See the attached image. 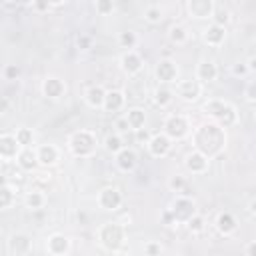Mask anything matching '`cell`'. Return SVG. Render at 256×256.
<instances>
[{"mask_svg":"<svg viewBox=\"0 0 256 256\" xmlns=\"http://www.w3.org/2000/svg\"><path fill=\"white\" fill-rule=\"evenodd\" d=\"M244 96L248 102H256V80H250L244 88Z\"/></svg>","mask_w":256,"mask_h":256,"instance_id":"41","label":"cell"},{"mask_svg":"<svg viewBox=\"0 0 256 256\" xmlns=\"http://www.w3.org/2000/svg\"><path fill=\"white\" fill-rule=\"evenodd\" d=\"M96 144H98L96 134L90 132V130H78V132H74V134L70 136V140H68L70 152H72L74 156H78V158H88V156H92L94 150H96Z\"/></svg>","mask_w":256,"mask_h":256,"instance_id":"3","label":"cell"},{"mask_svg":"<svg viewBox=\"0 0 256 256\" xmlns=\"http://www.w3.org/2000/svg\"><path fill=\"white\" fill-rule=\"evenodd\" d=\"M156 78L160 82H164V84L176 82V78H178V66L170 58H162L158 62V66H156Z\"/></svg>","mask_w":256,"mask_h":256,"instance_id":"9","label":"cell"},{"mask_svg":"<svg viewBox=\"0 0 256 256\" xmlns=\"http://www.w3.org/2000/svg\"><path fill=\"white\" fill-rule=\"evenodd\" d=\"M186 224H188L190 232H194V234H200V232H204V228H206V222H204V218H202L200 214H194Z\"/></svg>","mask_w":256,"mask_h":256,"instance_id":"35","label":"cell"},{"mask_svg":"<svg viewBox=\"0 0 256 256\" xmlns=\"http://www.w3.org/2000/svg\"><path fill=\"white\" fill-rule=\"evenodd\" d=\"M8 246H10L12 256H26V254L30 252V248H32V240L28 238V234L16 232V234H12Z\"/></svg>","mask_w":256,"mask_h":256,"instance_id":"11","label":"cell"},{"mask_svg":"<svg viewBox=\"0 0 256 256\" xmlns=\"http://www.w3.org/2000/svg\"><path fill=\"white\" fill-rule=\"evenodd\" d=\"M120 64H122V70H124L128 76H134V74H138V72L142 70V58H140V54L134 52V50H126V52L122 54V58H120Z\"/></svg>","mask_w":256,"mask_h":256,"instance_id":"13","label":"cell"},{"mask_svg":"<svg viewBox=\"0 0 256 256\" xmlns=\"http://www.w3.org/2000/svg\"><path fill=\"white\" fill-rule=\"evenodd\" d=\"M98 204L104 210H116L122 204V194L116 188H104L98 196Z\"/></svg>","mask_w":256,"mask_h":256,"instance_id":"15","label":"cell"},{"mask_svg":"<svg viewBox=\"0 0 256 256\" xmlns=\"http://www.w3.org/2000/svg\"><path fill=\"white\" fill-rule=\"evenodd\" d=\"M112 10H114V2L112 0H98L96 2V12H100L102 16L110 14Z\"/></svg>","mask_w":256,"mask_h":256,"instance_id":"38","label":"cell"},{"mask_svg":"<svg viewBox=\"0 0 256 256\" xmlns=\"http://www.w3.org/2000/svg\"><path fill=\"white\" fill-rule=\"evenodd\" d=\"M162 220H164V224H168V226H170V224H178L170 208H166V210H164V214H162Z\"/></svg>","mask_w":256,"mask_h":256,"instance_id":"46","label":"cell"},{"mask_svg":"<svg viewBox=\"0 0 256 256\" xmlns=\"http://www.w3.org/2000/svg\"><path fill=\"white\" fill-rule=\"evenodd\" d=\"M154 100H156V104L162 106V108L168 106V104L172 102V90H168V88H164V86L158 88V90L154 92Z\"/></svg>","mask_w":256,"mask_h":256,"instance_id":"34","label":"cell"},{"mask_svg":"<svg viewBox=\"0 0 256 256\" xmlns=\"http://www.w3.org/2000/svg\"><path fill=\"white\" fill-rule=\"evenodd\" d=\"M204 112L210 114L212 118H216L222 126H232L236 122V108L224 100H218V98L208 100L204 104Z\"/></svg>","mask_w":256,"mask_h":256,"instance_id":"4","label":"cell"},{"mask_svg":"<svg viewBox=\"0 0 256 256\" xmlns=\"http://www.w3.org/2000/svg\"><path fill=\"white\" fill-rule=\"evenodd\" d=\"M200 94H202V84L198 80H182L178 84V96L186 102L196 100Z\"/></svg>","mask_w":256,"mask_h":256,"instance_id":"14","label":"cell"},{"mask_svg":"<svg viewBox=\"0 0 256 256\" xmlns=\"http://www.w3.org/2000/svg\"><path fill=\"white\" fill-rule=\"evenodd\" d=\"M168 188L172 190V192H182L184 188H186V180H184V176H170V180H168Z\"/></svg>","mask_w":256,"mask_h":256,"instance_id":"37","label":"cell"},{"mask_svg":"<svg viewBox=\"0 0 256 256\" xmlns=\"http://www.w3.org/2000/svg\"><path fill=\"white\" fill-rule=\"evenodd\" d=\"M118 40H120V44H122L124 48H128V50H132V48L136 46V42H138V38H136V34H134V32H130V30H126V32H122Z\"/></svg>","mask_w":256,"mask_h":256,"instance_id":"36","label":"cell"},{"mask_svg":"<svg viewBox=\"0 0 256 256\" xmlns=\"http://www.w3.org/2000/svg\"><path fill=\"white\" fill-rule=\"evenodd\" d=\"M230 22V10L222 4H216L214 6V12H212V24H218V26H226Z\"/></svg>","mask_w":256,"mask_h":256,"instance_id":"27","label":"cell"},{"mask_svg":"<svg viewBox=\"0 0 256 256\" xmlns=\"http://www.w3.org/2000/svg\"><path fill=\"white\" fill-rule=\"evenodd\" d=\"M126 120H128V124H130V128L136 132V130H140V128H144V122H146V114H144V110L142 108H130L126 114Z\"/></svg>","mask_w":256,"mask_h":256,"instance_id":"26","label":"cell"},{"mask_svg":"<svg viewBox=\"0 0 256 256\" xmlns=\"http://www.w3.org/2000/svg\"><path fill=\"white\" fill-rule=\"evenodd\" d=\"M214 6L216 4L212 0H190L188 2V12L194 18H212Z\"/></svg>","mask_w":256,"mask_h":256,"instance_id":"16","label":"cell"},{"mask_svg":"<svg viewBox=\"0 0 256 256\" xmlns=\"http://www.w3.org/2000/svg\"><path fill=\"white\" fill-rule=\"evenodd\" d=\"M90 42H92L90 36H84V34L78 36V48H80V50H88V48H90Z\"/></svg>","mask_w":256,"mask_h":256,"instance_id":"45","label":"cell"},{"mask_svg":"<svg viewBox=\"0 0 256 256\" xmlns=\"http://www.w3.org/2000/svg\"><path fill=\"white\" fill-rule=\"evenodd\" d=\"M148 150L152 156L156 158H164L168 156V152L172 150V140L166 136V134H154L148 142Z\"/></svg>","mask_w":256,"mask_h":256,"instance_id":"8","label":"cell"},{"mask_svg":"<svg viewBox=\"0 0 256 256\" xmlns=\"http://www.w3.org/2000/svg\"><path fill=\"white\" fill-rule=\"evenodd\" d=\"M194 146L206 158L218 156L226 146V134H224L222 126L212 124V122L198 126L196 132H194Z\"/></svg>","mask_w":256,"mask_h":256,"instance_id":"1","label":"cell"},{"mask_svg":"<svg viewBox=\"0 0 256 256\" xmlns=\"http://www.w3.org/2000/svg\"><path fill=\"white\" fill-rule=\"evenodd\" d=\"M144 252H146V256H160L162 254V246H160V242H146L144 244Z\"/></svg>","mask_w":256,"mask_h":256,"instance_id":"39","label":"cell"},{"mask_svg":"<svg viewBox=\"0 0 256 256\" xmlns=\"http://www.w3.org/2000/svg\"><path fill=\"white\" fill-rule=\"evenodd\" d=\"M246 66H248V70H250V72H256V56H252V58H248V62H246Z\"/></svg>","mask_w":256,"mask_h":256,"instance_id":"48","label":"cell"},{"mask_svg":"<svg viewBox=\"0 0 256 256\" xmlns=\"http://www.w3.org/2000/svg\"><path fill=\"white\" fill-rule=\"evenodd\" d=\"M216 76H218V68H216V64L212 60H202L198 64V68H196V80L200 84L202 82H212V80H216Z\"/></svg>","mask_w":256,"mask_h":256,"instance_id":"18","label":"cell"},{"mask_svg":"<svg viewBox=\"0 0 256 256\" xmlns=\"http://www.w3.org/2000/svg\"><path fill=\"white\" fill-rule=\"evenodd\" d=\"M16 164L22 168V170H34L40 162H38V156H36V150L32 148H22V152L18 154L16 158Z\"/></svg>","mask_w":256,"mask_h":256,"instance_id":"24","label":"cell"},{"mask_svg":"<svg viewBox=\"0 0 256 256\" xmlns=\"http://www.w3.org/2000/svg\"><path fill=\"white\" fill-rule=\"evenodd\" d=\"M114 126H116V134H120V136H122V134H126L128 130H132V128H130V124H128V120H126V116L116 118V124H114Z\"/></svg>","mask_w":256,"mask_h":256,"instance_id":"40","label":"cell"},{"mask_svg":"<svg viewBox=\"0 0 256 256\" xmlns=\"http://www.w3.org/2000/svg\"><path fill=\"white\" fill-rule=\"evenodd\" d=\"M46 248L50 256H66L70 250V240L64 234H52L46 242Z\"/></svg>","mask_w":256,"mask_h":256,"instance_id":"12","label":"cell"},{"mask_svg":"<svg viewBox=\"0 0 256 256\" xmlns=\"http://www.w3.org/2000/svg\"><path fill=\"white\" fill-rule=\"evenodd\" d=\"M110 256H130V254H126V252H112Z\"/></svg>","mask_w":256,"mask_h":256,"instance_id":"50","label":"cell"},{"mask_svg":"<svg viewBox=\"0 0 256 256\" xmlns=\"http://www.w3.org/2000/svg\"><path fill=\"white\" fill-rule=\"evenodd\" d=\"M216 228H218V232H222L224 236H228V234L236 232L238 222H236V218H234L230 212H222V214H218V218H216Z\"/></svg>","mask_w":256,"mask_h":256,"instance_id":"25","label":"cell"},{"mask_svg":"<svg viewBox=\"0 0 256 256\" xmlns=\"http://www.w3.org/2000/svg\"><path fill=\"white\" fill-rule=\"evenodd\" d=\"M246 72H250L248 66H246V62H238V64L232 66V74H234V76H244Z\"/></svg>","mask_w":256,"mask_h":256,"instance_id":"43","label":"cell"},{"mask_svg":"<svg viewBox=\"0 0 256 256\" xmlns=\"http://www.w3.org/2000/svg\"><path fill=\"white\" fill-rule=\"evenodd\" d=\"M248 212H250L252 216H256V200H250V204H248Z\"/></svg>","mask_w":256,"mask_h":256,"instance_id":"49","label":"cell"},{"mask_svg":"<svg viewBox=\"0 0 256 256\" xmlns=\"http://www.w3.org/2000/svg\"><path fill=\"white\" fill-rule=\"evenodd\" d=\"M84 98H86L88 106H92V108H104L106 90H104L100 84H94V86H90V88L84 92Z\"/></svg>","mask_w":256,"mask_h":256,"instance_id":"20","label":"cell"},{"mask_svg":"<svg viewBox=\"0 0 256 256\" xmlns=\"http://www.w3.org/2000/svg\"><path fill=\"white\" fill-rule=\"evenodd\" d=\"M14 136H16V140H18V144L22 148H30L34 144V134H32L30 128H18Z\"/></svg>","mask_w":256,"mask_h":256,"instance_id":"32","label":"cell"},{"mask_svg":"<svg viewBox=\"0 0 256 256\" xmlns=\"http://www.w3.org/2000/svg\"><path fill=\"white\" fill-rule=\"evenodd\" d=\"M138 164V154L134 148H128L124 146L118 154H116V166L122 170V172H132Z\"/></svg>","mask_w":256,"mask_h":256,"instance_id":"10","label":"cell"},{"mask_svg":"<svg viewBox=\"0 0 256 256\" xmlns=\"http://www.w3.org/2000/svg\"><path fill=\"white\" fill-rule=\"evenodd\" d=\"M186 168L192 172V174H202L206 168H208V158L202 154V152H198V150H194V152H190L188 156H186Z\"/></svg>","mask_w":256,"mask_h":256,"instance_id":"17","label":"cell"},{"mask_svg":"<svg viewBox=\"0 0 256 256\" xmlns=\"http://www.w3.org/2000/svg\"><path fill=\"white\" fill-rule=\"evenodd\" d=\"M36 156H38V162L42 166H52L58 160L60 152H58V148L54 144H42V146L36 148Z\"/></svg>","mask_w":256,"mask_h":256,"instance_id":"19","label":"cell"},{"mask_svg":"<svg viewBox=\"0 0 256 256\" xmlns=\"http://www.w3.org/2000/svg\"><path fill=\"white\" fill-rule=\"evenodd\" d=\"M12 202H14V188H12L10 182H4L2 190H0V206H2V210H8L12 206Z\"/></svg>","mask_w":256,"mask_h":256,"instance_id":"30","label":"cell"},{"mask_svg":"<svg viewBox=\"0 0 256 256\" xmlns=\"http://www.w3.org/2000/svg\"><path fill=\"white\" fill-rule=\"evenodd\" d=\"M104 146H106V150L108 152H112L114 156L124 148V142H122V136L120 134H110V136H106V140H104Z\"/></svg>","mask_w":256,"mask_h":256,"instance_id":"31","label":"cell"},{"mask_svg":"<svg viewBox=\"0 0 256 256\" xmlns=\"http://www.w3.org/2000/svg\"><path fill=\"white\" fill-rule=\"evenodd\" d=\"M124 238H126V228L120 222H106L98 230V240L102 248H106L108 252H118L124 244Z\"/></svg>","mask_w":256,"mask_h":256,"instance_id":"2","label":"cell"},{"mask_svg":"<svg viewBox=\"0 0 256 256\" xmlns=\"http://www.w3.org/2000/svg\"><path fill=\"white\" fill-rule=\"evenodd\" d=\"M224 38H226V28H222V26H218V24H210L206 30H204V42L208 44V46H220L222 42H224Z\"/></svg>","mask_w":256,"mask_h":256,"instance_id":"21","label":"cell"},{"mask_svg":"<svg viewBox=\"0 0 256 256\" xmlns=\"http://www.w3.org/2000/svg\"><path fill=\"white\" fill-rule=\"evenodd\" d=\"M188 130H190V124H188V118H186L184 114H172V116H168L166 122H164V134H166L170 140H172V138H176V140L184 138V136L188 134Z\"/></svg>","mask_w":256,"mask_h":256,"instance_id":"5","label":"cell"},{"mask_svg":"<svg viewBox=\"0 0 256 256\" xmlns=\"http://www.w3.org/2000/svg\"><path fill=\"white\" fill-rule=\"evenodd\" d=\"M136 138H138L140 142H144V144H148L152 136H150V132H148L146 128H140V130H136Z\"/></svg>","mask_w":256,"mask_h":256,"instance_id":"44","label":"cell"},{"mask_svg":"<svg viewBox=\"0 0 256 256\" xmlns=\"http://www.w3.org/2000/svg\"><path fill=\"white\" fill-rule=\"evenodd\" d=\"M20 152H22V146L18 144L16 136L4 132V134L0 136V158H2L4 162H10L12 158H18Z\"/></svg>","mask_w":256,"mask_h":256,"instance_id":"6","label":"cell"},{"mask_svg":"<svg viewBox=\"0 0 256 256\" xmlns=\"http://www.w3.org/2000/svg\"><path fill=\"white\" fill-rule=\"evenodd\" d=\"M18 74H20V70L16 68V64H6V68H4V78L6 80H16Z\"/></svg>","mask_w":256,"mask_h":256,"instance_id":"42","label":"cell"},{"mask_svg":"<svg viewBox=\"0 0 256 256\" xmlns=\"http://www.w3.org/2000/svg\"><path fill=\"white\" fill-rule=\"evenodd\" d=\"M162 16H164V10L158 4H148L144 8V20L150 22V24H158L162 20Z\"/></svg>","mask_w":256,"mask_h":256,"instance_id":"28","label":"cell"},{"mask_svg":"<svg viewBox=\"0 0 256 256\" xmlns=\"http://www.w3.org/2000/svg\"><path fill=\"white\" fill-rule=\"evenodd\" d=\"M44 202H46V198H44V194H42V192H38V190H32V192H28V194H26V206H28V208H32V210L42 208V206H44Z\"/></svg>","mask_w":256,"mask_h":256,"instance_id":"33","label":"cell"},{"mask_svg":"<svg viewBox=\"0 0 256 256\" xmlns=\"http://www.w3.org/2000/svg\"><path fill=\"white\" fill-rule=\"evenodd\" d=\"M64 90H66L64 82H62V80H58V78H54V76L46 78V80H44V84H42V92H44V96H48V98H52V100L60 98V96L64 94Z\"/></svg>","mask_w":256,"mask_h":256,"instance_id":"22","label":"cell"},{"mask_svg":"<svg viewBox=\"0 0 256 256\" xmlns=\"http://www.w3.org/2000/svg\"><path fill=\"white\" fill-rule=\"evenodd\" d=\"M124 102H126L124 92H120V90H110V92H106L104 110H106V112H118V110L124 106Z\"/></svg>","mask_w":256,"mask_h":256,"instance_id":"23","label":"cell"},{"mask_svg":"<svg viewBox=\"0 0 256 256\" xmlns=\"http://www.w3.org/2000/svg\"><path fill=\"white\" fill-rule=\"evenodd\" d=\"M168 38H170V42H172V44L182 46V44L188 40V32H186V28H184V26L174 24V26L170 28V32H168Z\"/></svg>","mask_w":256,"mask_h":256,"instance_id":"29","label":"cell"},{"mask_svg":"<svg viewBox=\"0 0 256 256\" xmlns=\"http://www.w3.org/2000/svg\"><path fill=\"white\" fill-rule=\"evenodd\" d=\"M170 210H172L176 222H180V220L188 222V220L196 214V208H194L192 198H184V196H178V198L174 200V204L170 206Z\"/></svg>","mask_w":256,"mask_h":256,"instance_id":"7","label":"cell"},{"mask_svg":"<svg viewBox=\"0 0 256 256\" xmlns=\"http://www.w3.org/2000/svg\"><path fill=\"white\" fill-rule=\"evenodd\" d=\"M246 256H256V240L246 244Z\"/></svg>","mask_w":256,"mask_h":256,"instance_id":"47","label":"cell"}]
</instances>
